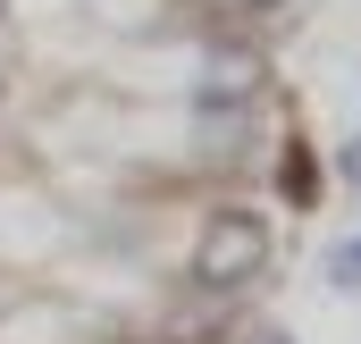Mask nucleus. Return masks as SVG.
Returning <instances> with one entry per match:
<instances>
[{
    "label": "nucleus",
    "instance_id": "3",
    "mask_svg": "<svg viewBox=\"0 0 361 344\" xmlns=\"http://www.w3.org/2000/svg\"><path fill=\"white\" fill-rule=\"evenodd\" d=\"M277 193H286L294 210H311V202H319V152H311L302 135H294V143L277 152Z\"/></svg>",
    "mask_w": 361,
    "mask_h": 344
},
{
    "label": "nucleus",
    "instance_id": "6",
    "mask_svg": "<svg viewBox=\"0 0 361 344\" xmlns=\"http://www.w3.org/2000/svg\"><path fill=\"white\" fill-rule=\"evenodd\" d=\"M252 8H286V0H252Z\"/></svg>",
    "mask_w": 361,
    "mask_h": 344
},
{
    "label": "nucleus",
    "instance_id": "1",
    "mask_svg": "<svg viewBox=\"0 0 361 344\" xmlns=\"http://www.w3.org/2000/svg\"><path fill=\"white\" fill-rule=\"evenodd\" d=\"M269 269V219H252V210H219L202 235H193V285L202 294H244L252 277Z\"/></svg>",
    "mask_w": 361,
    "mask_h": 344
},
{
    "label": "nucleus",
    "instance_id": "5",
    "mask_svg": "<svg viewBox=\"0 0 361 344\" xmlns=\"http://www.w3.org/2000/svg\"><path fill=\"white\" fill-rule=\"evenodd\" d=\"M336 168L353 176V193H361V135H353V143H345V160H336Z\"/></svg>",
    "mask_w": 361,
    "mask_h": 344
},
{
    "label": "nucleus",
    "instance_id": "4",
    "mask_svg": "<svg viewBox=\"0 0 361 344\" xmlns=\"http://www.w3.org/2000/svg\"><path fill=\"white\" fill-rule=\"evenodd\" d=\"M328 285H336V294H361V235H345V244L328 252Z\"/></svg>",
    "mask_w": 361,
    "mask_h": 344
},
{
    "label": "nucleus",
    "instance_id": "7",
    "mask_svg": "<svg viewBox=\"0 0 361 344\" xmlns=\"http://www.w3.org/2000/svg\"><path fill=\"white\" fill-rule=\"evenodd\" d=\"M0 101H8V85H0Z\"/></svg>",
    "mask_w": 361,
    "mask_h": 344
},
{
    "label": "nucleus",
    "instance_id": "8",
    "mask_svg": "<svg viewBox=\"0 0 361 344\" xmlns=\"http://www.w3.org/2000/svg\"><path fill=\"white\" fill-rule=\"evenodd\" d=\"M269 344H286V336H269Z\"/></svg>",
    "mask_w": 361,
    "mask_h": 344
},
{
    "label": "nucleus",
    "instance_id": "2",
    "mask_svg": "<svg viewBox=\"0 0 361 344\" xmlns=\"http://www.w3.org/2000/svg\"><path fill=\"white\" fill-rule=\"evenodd\" d=\"M252 92H261V59H252V51H210V68H202V85H193V109L210 118V135H219V126L235 135V118H244Z\"/></svg>",
    "mask_w": 361,
    "mask_h": 344
}]
</instances>
